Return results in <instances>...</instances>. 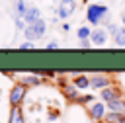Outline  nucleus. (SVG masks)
Returning a JSON list of instances; mask_svg holds the SVG:
<instances>
[{"label": "nucleus", "instance_id": "nucleus-9", "mask_svg": "<svg viewBox=\"0 0 125 123\" xmlns=\"http://www.w3.org/2000/svg\"><path fill=\"white\" fill-rule=\"evenodd\" d=\"M111 84H113V78L109 74H94V76H90V88L92 90L100 92L102 88H107Z\"/></svg>", "mask_w": 125, "mask_h": 123}, {"label": "nucleus", "instance_id": "nucleus-1", "mask_svg": "<svg viewBox=\"0 0 125 123\" xmlns=\"http://www.w3.org/2000/svg\"><path fill=\"white\" fill-rule=\"evenodd\" d=\"M86 21L90 25H100L104 23V27L111 21V16H109V8L105 4H90L86 8Z\"/></svg>", "mask_w": 125, "mask_h": 123}, {"label": "nucleus", "instance_id": "nucleus-5", "mask_svg": "<svg viewBox=\"0 0 125 123\" xmlns=\"http://www.w3.org/2000/svg\"><path fill=\"white\" fill-rule=\"evenodd\" d=\"M25 94H27V86H25V84H21V82L14 84L12 90H10V98H8V100H10V105H20V103L23 102Z\"/></svg>", "mask_w": 125, "mask_h": 123}, {"label": "nucleus", "instance_id": "nucleus-8", "mask_svg": "<svg viewBox=\"0 0 125 123\" xmlns=\"http://www.w3.org/2000/svg\"><path fill=\"white\" fill-rule=\"evenodd\" d=\"M74 12H76V0H61L59 6H57V16L61 20L70 18Z\"/></svg>", "mask_w": 125, "mask_h": 123}, {"label": "nucleus", "instance_id": "nucleus-20", "mask_svg": "<svg viewBox=\"0 0 125 123\" xmlns=\"http://www.w3.org/2000/svg\"><path fill=\"white\" fill-rule=\"evenodd\" d=\"M78 45H80V49H90V47H92V41H90V39H80Z\"/></svg>", "mask_w": 125, "mask_h": 123}, {"label": "nucleus", "instance_id": "nucleus-4", "mask_svg": "<svg viewBox=\"0 0 125 123\" xmlns=\"http://www.w3.org/2000/svg\"><path fill=\"white\" fill-rule=\"evenodd\" d=\"M121 96H125V94H123V88H121L119 84H115V82H113L111 86L100 90V100H102L104 103H107V102H111V100H115V98H121Z\"/></svg>", "mask_w": 125, "mask_h": 123}, {"label": "nucleus", "instance_id": "nucleus-10", "mask_svg": "<svg viewBox=\"0 0 125 123\" xmlns=\"http://www.w3.org/2000/svg\"><path fill=\"white\" fill-rule=\"evenodd\" d=\"M115 47H125V25H117L113 33H109Z\"/></svg>", "mask_w": 125, "mask_h": 123}, {"label": "nucleus", "instance_id": "nucleus-15", "mask_svg": "<svg viewBox=\"0 0 125 123\" xmlns=\"http://www.w3.org/2000/svg\"><path fill=\"white\" fill-rule=\"evenodd\" d=\"M41 82H43V78L39 74H27L21 78V84H25V86H39Z\"/></svg>", "mask_w": 125, "mask_h": 123}, {"label": "nucleus", "instance_id": "nucleus-19", "mask_svg": "<svg viewBox=\"0 0 125 123\" xmlns=\"http://www.w3.org/2000/svg\"><path fill=\"white\" fill-rule=\"evenodd\" d=\"M90 33H92L90 25H80V27H78V31H76L78 39H90Z\"/></svg>", "mask_w": 125, "mask_h": 123}, {"label": "nucleus", "instance_id": "nucleus-17", "mask_svg": "<svg viewBox=\"0 0 125 123\" xmlns=\"http://www.w3.org/2000/svg\"><path fill=\"white\" fill-rule=\"evenodd\" d=\"M92 102H96V96H94V94H84V96H78L74 103H80V105H86V103H88V105H90Z\"/></svg>", "mask_w": 125, "mask_h": 123}, {"label": "nucleus", "instance_id": "nucleus-2", "mask_svg": "<svg viewBox=\"0 0 125 123\" xmlns=\"http://www.w3.org/2000/svg\"><path fill=\"white\" fill-rule=\"evenodd\" d=\"M45 31H47V23H45V20H43V18H39L37 21H33V23H29V25H25V27H23V35H25V39H27V41L41 39V37L45 35Z\"/></svg>", "mask_w": 125, "mask_h": 123}, {"label": "nucleus", "instance_id": "nucleus-14", "mask_svg": "<svg viewBox=\"0 0 125 123\" xmlns=\"http://www.w3.org/2000/svg\"><path fill=\"white\" fill-rule=\"evenodd\" d=\"M8 123H23V111H21L20 105H12V107H10Z\"/></svg>", "mask_w": 125, "mask_h": 123}, {"label": "nucleus", "instance_id": "nucleus-22", "mask_svg": "<svg viewBox=\"0 0 125 123\" xmlns=\"http://www.w3.org/2000/svg\"><path fill=\"white\" fill-rule=\"evenodd\" d=\"M33 47H35V43H33V41H25V43H21V45H20V49H33Z\"/></svg>", "mask_w": 125, "mask_h": 123}, {"label": "nucleus", "instance_id": "nucleus-12", "mask_svg": "<svg viewBox=\"0 0 125 123\" xmlns=\"http://www.w3.org/2000/svg\"><path fill=\"white\" fill-rule=\"evenodd\" d=\"M105 107H107V111L125 113V96H121V98H115V100L107 102V103H105Z\"/></svg>", "mask_w": 125, "mask_h": 123}, {"label": "nucleus", "instance_id": "nucleus-11", "mask_svg": "<svg viewBox=\"0 0 125 123\" xmlns=\"http://www.w3.org/2000/svg\"><path fill=\"white\" fill-rule=\"evenodd\" d=\"M41 18V12H39V8H35V6H27V10H25V14L21 16V20L25 21V25H29V23H33V21H37Z\"/></svg>", "mask_w": 125, "mask_h": 123}, {"label": "nucleus", "instance_id": "nucleus-13", "mask_svg": "<svg viewBox=\"0 0 125 123\" xmlns=\"http://www.w3.org/2000/svg\"><path fill=\"white\" fill-rule=\"evenodd\" d=\"M72 84L78 90H88L90 88V76H86V74H74L72 76Z\"/></svg>", "mask_w": 125, "mask_h": 123}, {"label": "nucleus", "instance_id": "nucleus-25", "mask_svg": "<svg viewBox=\"0 0 125 123\" xmlns=\"http://www.w3.org/2000/svg\"><path fill=\"white\" fill-rule=\"evenodd\" d=\"M102 123H111V121H102Z\"/></svg>", "mask_w": 125, "mask_h": 123}, {"label": "nucleus", "instance_id": "nucleus-16", "mask_svg": "<svg viewBox=\"0 0 125 123\" xmlns=\"http://www.w3.org/2000/svg\"><path fill=\"white\" fill-rule=\"evenodd\" d=\"M104 121H111V123H125V113H115V111H107Z\"/></svg>", "mask_w": 125, "mask_h": 123}, {"label": "nucleus", "instance_id": "nucleus-6", "mask_svg": "<svg viewBox=\"0 0 125 123\" xmlns=\"http://www.w3.org/2000/svg\"><path fill=\"white\" fill-rule=\"evenodd\" d=\"M109 39V33L105 27H94L92 33H90V41H92V47H104Z\"/></svg>", "mask_w": 125, "mask_h": 123}, {"label": "nucleus", "instance_id": "nucleus-7", "mask_svg": "<svg viewBox=\"0 0 125 123\" xmlns=\"http://www.w3.org/2000/svg\"><path fill=\"white\" fill-rule=\"evenodd\" d=\"M59 86H61V92H62V96L68 100V102H76V98L80 96V90L72 84V82H66L64 78H61L59 80Z\"/></svg>", "mask_w": 125, "mask_h": 123}, {"label": "nucleus", "instance_id": "nucleus-21", "mask_svg": "<svg viewBox=\"0 0 125 123\" xmlns=\"http://www.w3.org/2000/svg\"><path fill=\"white\" fill-rule=\"evenodd\" d=\"M16 27H18V29H23V27H25V21H23L20 16H16Z\"/></svg>", "mask_w": 125, "mask_h": 123}, {"label": "nucleus", "instance_id": "nucleus-3", "mask_svg": "<svg viewBox=\"0 0 125 123\" xmlns=\"http://www.w3.org/2000/svg\"><path fill=\"white\" fill-rule=\"evenodd\" d=\"M105 113H107V107H105V103L102 100H96V102H92L88 105V115H90V119L94 123H102Z\"/></svg>", "mask_w": 125, "mask_h": 123}, {"label": "nucleus", "instance_id": "nucleus-23", "mask_svg": "<svg viewBox=\"0 0 125 123\" xmlns=\"http://www.w3.org/2000/svg\"><path fill=\"white\" fill-rule=\"evenodd\" d=\"M47 49H59V41H49L47 43Z\"/></svg>", "mask_w": 125, "mask_h": 123}, {"label": "nucleus", "instance_id": "nucleus-24", "mask_svg": "<svg viewBox=\"0 0 125 123\" xmlns=\"http://www.w3.org/2000/svg\"><path fill=\"white\" fill-rule=\"evenodd\" d=\"M121 25H125V10L121 12Z\"/></svg>", "mask_w": 125, "mask_h": 123}, {"label": "nucleus", "instance_id": "nucleus-18", "mask_svg": "<svg viewBox=\"0 0 125 123\" xmlns=\"http://www.w3.org/2000/svg\"><path fill=\"white\" fill-rule=\"evenodd\" d=\"M14 10H16V16H23L25 14V10H27V4L23 2V0H14Z\"/></svg>", "mask_w": 125, "mask_h": 123}]
</instances>
